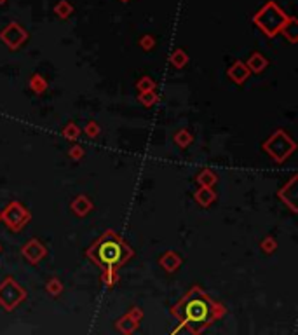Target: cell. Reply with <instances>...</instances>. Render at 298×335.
Segmentation results:
<instances>
[{
    "instance_id": "24",
    "label": "cell",
    "mask_w": 298,
    "mask_h": 335,
    "mask_svg": "<svg viewBox=\"0 0 298 335\" xmlns=\"http://www.w3.org/2000/svg\"><path fill=\"white\" fill-rule=\"evenodd\" d=\"M138 100H140V103L145 105V107H152L154 103L159 101V95L155 93V89H152V91H143V93H140Z\"/></svg>"
},
{
    "instance_id": "21",
    "label": "cell",
    "mask_w": 298,
    "mask_h": 335,
    "mask_svg": "<svg viewBox=\"0 0 298 335\" xmlns=\"http://www.w3.org/2000/svg\"><path fill=\"white\" fill-rule=\"evenodd\" d=\"M173 140L176 142L178 147H182V149H187L192 142H194V136H192L190 131H187V129H178L176 133H174Z\"/></svg>"
},
{
    "instance_id": "29",
    "label": "cell",
    "mask_w": 298,
    "mask_h": 335,
    "mask_svg": "<svg viewBox=\"0 0 298 335\" xmlns=\"http://www.w3.org/2000/svg\"><path fill=\"white\" fill-rule=\"evenodd\" d=\"M68 156H70L73 161H80V159L84 157V149L80 145H73L70 149V152H68Z\"/></svg>"
},
{
    "instance_id": "16",
    "label": "cell",
    "mask_w": 298,
    "mask_h": 335,
    "mask_svg": "<svg viewBox=\"0 0 298 335\" xmlns=\"http://www.w3.org/2000/svg\"><path fill=\"white\" fill-rule=\"evenodd\" d=\"M138 325H140V323H138V321H134L131 316H128V314H124L121 320L115 321V328L119 330L121 333H126V335L133 333L134 330L138 328Z\"/></svg>"
},
{
    "instance_id": "19",
    "label": "cell",
    "mask_w": 298,
    "mask_h": 335,
    "mask_svg": "<svg viewBox=\"0 0 298 335\" xmlns=\"http://www.w3.org/2000/svg\"><path fill=\"white\" fill-rule=\"evenodd\" d=\"M30 89L35 93V95H42V93L47 89V80L44 79V75L34 73V75L30 77Z\"/></svg>"
},
{
    "instance_id": "28",
    "label": "cell",
    "mask_w": 298,
    "mask_h": 335,
    "mask_svg": "<svg viewBox=\"0 0 298 335\" xmlns=\"http://www.w3.org/2000/svg\"><path fill=\"white\" fill-rule=\"evenodd\" d=\"M56 14L59 16V18H68V14H70L72 12V7L68 6L67 2H65V0H61V2L58 4V6H56Z\"/></svg>"
},
{
    "instance_id": "4",
    "label": "cell",
    "mask_w": 298,
    "mask_h": 335,
    "mask_svg": "<svg viewBox=\"0 0 298 335\" xmlns=\"http://www.w3.org/2000/svg\"><path fill=\"white\" fill-rule=\"evenodd\" d=\"M262 149L272 159H274L276 162H279V164H281V162H284L293 152H295L296 144L293 142V138L289 136L286 131H283V129H277V131L272 134L269 140L263 142Z\"/></svg>"
},
{
    "instance_id": "31",
    "label": "cell",
    "mask_w": 298,
    "mask_h": 335,
    "mask_svg": "<svg viewBox=\"0 0 298 335\" xmlns=\"http://www.w3.org/2000/svg\"><path fill=\"white\" fill-rule=\"evenodd\" d=\"M171 333H174V335H178V333H187V335H194V332H192V328L187 323H182V321H180V326L178 328H174L173 332Z\"/></svg>"
},
{
    "instance_id": "20",
    "label": "cell",
    "mask_w": 298,
    "mask_h": 335,
    "mask_svg": "<svg viewBox=\"0 0 298 335\" xmlns=\"http://www.w3.org/2000/svg\"><path fill=\"white\" fill-rule=\"evenodd\" d=\"M169 63L173 65L174 68H183V67H187L189 65V54H187L183 49H176V51L171 54V58H169Z\"/></svg>"
},
{
    "instance_id": "12",
    "label": "cell",
    "mask_w": 298,
    "mask_h": 335,
    "mask_svg": "<svg viewBox=\"0 0 298 335\" xmlns=\"http://www.w3.org/2000/svg\"><path fill=\"white\" fill-rule=\"evenodd\" d=\"M70 208L77 216H85V215H89L93 211V203H91V199H89L87 196L82 194V196H77V198L73 199Z\"/></svg>"
},
{
    "instance_id": "34",
    "label": "cell",
    "mask_w": 298,
    "mask_h": 335,
    "mask_svg": "<svg viewBox=\"0 0 298 335\" xmlns=\"http://www.w3.org/2000/svg\"><path fill=\"white\" fill-rule=\"evenodd\" d=\"M124 2H126V0H124Z\"/></svg>"
},
{
    "instance_id": "13",
    "label": "cell",
    "mask_w": 298,
    "mask_h": 335,
    "mask_svg": "<svg viewBox=\"0 0 298 335\" xmlns=\"http://www.w3.org/2000/svg\"><path fill=\"white\" fill-rule=\"evenodd\" d=\"M194 198H195V201H197V204H201L202 208H207L210 204L215 203L216 192L213 190V187H199V189L195 190Z\"/></svg>"
},
{
    "instance_id": "33",
    "label": "cell",
    "mask_w": 298,
    "mask_h": 335,
    "mask_svg": "<svg viewBox=\"0 0 298 335\" xmlns=\"http://www.w3.org/2000/svg\"><path fill=\"white\" fill-rule=\"evenodd\" d=\"M2 2H4V0H0V4H2Z\"/></svg>"
},
{
    "instance_id": "10",
    "label": "cell",
    "mask_w": 298,
    "mask_h": 335,
    "mask_svg": "<svg viewBox=\"0 0 298 335\" xmlns=\"http://www.w3.org/2000/svg\"><path fill=\"white\" fill-rule=\"evenodd\" d=\"M295 183H296V175L293 177L286 185L283 187V189L279 190V199L283 201L284 204H288L289 210L293 211V213H296V206H295Z\"/></svg>"
},
{
    "instance_id": "5",
    "label": "cell",
    "mask_w": 298,
    "mask_h": 335,
    "mask_svg": "<svg viewBox=\"0 0 298 335\" xmlns=\"http://www.w3.org/2000/svg\"><path fill=\"white\" fill-rule=\"evenodd\" d=\"M26 299V290H24L12 276H6L0 283V305L7 313L14 311L21 302Z\"/></svg>"
},
{
    "instance_id": "27",
    "label": "cell",
    "mask_w": 298,
    "mask_h": 335,
    "mask_svg": "<svg viewBox=\"0 0 298 335\" xmlns=\"http://www.w3.org/2000/svg\"><path fill=\"white\" fill-rule=\"evenodd\" d=\"M84 133L87 134L89 138H96V136H100L101 128H100V124H98L96 121H89L87 124H85V128H84Z\"/></svg>"
},
{
    "instance_id": "1",
    "label": "cell",
    "mask_w": 298,
    "mask_h": 335,
    "mask_svg": "<svg viewBox=\"0 0 298 335\" xmlns=\"http://www.w3.org/2000/svg\"><path fill=\"white\" fill-rule=\"evenodd\" d=\"M171 314L178 321L189 325L194 335H197L210 328L215 321L222 320L227 314V309L195 285L171 308Z\"/></svg>"
},
{
    "instance_id": "11",
    "label": "cell",
    "mask_w": 298,
    "mask_h": 335,
    "mask_svg": "<svg viewBox=\"0 0 298 335\" xmlns=\"http://www.w3.org/2000/svg\"><path fill=\"white\" fill-rule=\"evenodd\" d=\"M182 262H183V259L176 252H164V255L159 259V264H161V267L164 269L166 272H176Z\"/></svg>"
},
{
    "instance_id": "14",
    "label": "cell",
    "mask_w": 298,
    "mask_h": 335,
    "mask_svg": "<svg viewBox=\"0 0 298 335\" xmlns=\"http://www.w3.org/2000/svg\"><path fill=\"white\" fill-rule=\"evenodd\" d=\"M269 65V60L265 58V56L262 54V52H253V54L248 58L246 61V67L250 68L251 73H260L263 72L265 68H267Z\"/></svg>"
},
{
    "instance_id": "22",
    "label": "cell",
    "mask_w": 298,
    "mask_h": 335,
    "mask_svg": "<svg viewBox=\"0 0 298 335\" xmlns=\"http://www.w3.org/2000/svg\"><path fill=\"white\" fill-rule=\"evenodd\" d=\"M61 134H63V138H67L68 142H75L77 138L80 136V128L75 124V122H68V124L63 128Z\"/></svg>"
},
{
    "instance_id": "17",
    "label": "cell",
    "mask_w": 298,
    "mask_h": 335,
    "mask_svg": "<svg viewBox=\"0 0 298 335\" xmlns=\"http://www.w3.org/2000/svg\"><path fill=\"white\" fill-rule=\"evenodd\" d=\"M216 182H218V177H216V173L213 170H210V168H204L201 173L197 175L199 187H215Z\"/></svg>"
},
{
    "instance_id": "6",
    "label": "cell",
    "mask_w": 298,
    "mask_h": 335,
    "mask_svg": "<svg viewBox=\"0 0 298 335\" xmlns=\"http://www.w3.org/2000/svg\"><path fill=\"white\" fill-rule=\"evenodd\" d=\"M32 213L28 211V208L21 204L19 201H11L0 213V220L11 229L12 232H18L30 222Z\"/></svg>"
},
{
    "instance_id": "26",
    "label": "cell",
    "mask_w": 298,
    "mask_h": 335,
    "mask_svg": "<svg viewBox=\"0 0 298 335\" xmlns=\"http://www.w3.org/2000/svg\"><path fill=\"white\" fill-rule=\"evenodd\" d=\"M155 80L152 79V77H148V75H145V77H141L140 80H138V84H136V88H138V91L140 93H143V91H152V89H155Z\"/></svg>"
},
{
    "instance_id": "3",
    "label": "cell",
    "mask_w": 298,
    "mask_h": 335,
    "mask_svg": "<svg viewBox=\"0 0 298 335\" xmlns=\"http://www.w3.org/2000/svg\"><path fill=\"white\" fill-rule=\"evenodd\" d=\"M256 26L267 37H276L281 32L283 24L288 21V16L284 14L274 2H269L258 14L253 18Z\"/></svg>"
},
{
    "instance_id": "2",
    "label": "cell",
    "mask_w": 298,
    "mask_h": 335,
    "mask_svg": "<svg viewBox=\"0 0 298 335\" xmlns=\"http://www.w3.org/2000/svg\"><path fill=\"white\" fill-rule=\"evenodd\" d=\"M85 257L100 269H119L134 257V250L117 234L108 229L100 236L93 246L85 250Z\"/></svg>"
},
{
    "instance_id": "15",
    "label": "cell",
    "mask_w": 298,
    "mask_h": 335,
    "mask_svg": "<svg viewBox=\"0 0 298 335\" xmlns=\"http://www.w3.org/2000/svg\"><path fill=\"white\" fill-rule=\"evenodd\" d=\"M279 34H283L291 44H295L298 40V23L295 18H288V21L283 24Z\"/></svg>"
},
{
    "instance_id": "30",
    "label": "cell",
    "mask_w": 298,
    "mask_h": 335,
    "mask_svg": "<svg viewBox=\"0 0 298 335\" xmlns=\"http://www.w3.org/2000/svg\"><path fill=\"white\" fill-rule=\"evenodd\" d=\"M140 46L145 49V51H150L154 46H155V40H154V37H150V35H146V37H143V39L140 40Z\"/></svg>"
},
{
    "instance_id": "23",
    "label": "cell",
    "mask_w": 298,
    "mask_h": 335,
    "mask_svg": "<svg viewBox=\"0 0 298 335\" xmlns=\"http://www.w3.org/2000/svg\"><path fill=\"white\" fill-rule=\"evenodd\" d=\"M46 292L51 297H59L61 293H63V283H61L58 277H51L46 285Z\"/></svg>"
},
{
    "instance_id": "18",
    "label": "cell",
    "mask_w": 298,
    "mask_h": 335,
    "mask_svg": "<svg viewBox=\"0 0 298 335\" xmlns=\"http://www.w3.org/2000/svg\"><path fill=\"white\" fill-rule=\"evenodd\" d=\"M101 283L107 285L108 288L115 287L117 283H119V272H117V269H101Z\"/></svg>"
},
{
    "instance_id": "8",
    "label": "cell",
    "mask_w": 298,
    "mask_h": 335,
    "mask_svg": "<svg viewBox=\"0 0 298 335\" xmlns=\"http://www.w3.org/2000/svg\"><path fill=\"white\" fill-rule=\"evenodd\" d=\"M21 255H23L24 259H26L32 265H37V264L40 262V260L44 259V257L47 255V248L44 246L42 243H40V239L34 238V239L28 241V243L23 244Z\"/></svg>"
},
{
    "instance_id": "25",
    "label": "cell",
    "mask_w": 298,
    "mask_h": 335,
    "mask_svg": "<svg viewBox=\"0 0 298 335\" xmlns=\"http://www.w3.org/2000/svg\"><path fill=\"white\" fill-rule=\"evenodd\" d=\"M260 248H262V252L267 253V255L274 253V252L277 250V241H276V238H272V236H267V238H263L262 243H260Z\"/></svg>"
},
{
    "instance_id": "9",
    "label": "cell",
    "mask_w": 298,
    "mask_h": 335,
    "mask_svg": "<svg viewBox=\"0 0 298 335\" xmlns=\"http://www.w3.org/2000/svg\"><path fill=\"white\" fill-rule=\"evenodd\" d=\"M227 75H228V79L234 80L235 84H244L248 80V77L251 75V72H250V68L246 67L244 61L237 60V61H234L232 67L227 70Z\"/></svg>"
},
{
    "instance_id": "7",
    "label": "cell",
    "mask_w": 298,
    "mask_h": 335,
    "mask_svg": "<svg viewBox=\"0 0 298 335\" xmlns=\"http://www.w3.org/2000/svg\"><path fill=\"white\" fill-rule=\"evenodd\" d=\"M26 39H28L26 30H24L21 24H18V23L7 24V26L0 32V40H2V42L6 44L11 51H16V49L21 47L23 44L26 42Z\"/></svg>"
},
{
    "instance_id": "32",
    "label": "cell",
    "mask_w": 298,
    "mask_h": 335,
    "mask_svg": "<svg viewBox=\"0 0 298 335\" xmlns=\"http://www.w3.org/2000/svg\"><path fill=\"white\" fill-rule=\"evenodd\" d=\"M128 316H131L134 321H138V323H140V321L143 320V311H141L140 308H131V311L128 313Z\"/></svg>"
}]
</instances>
